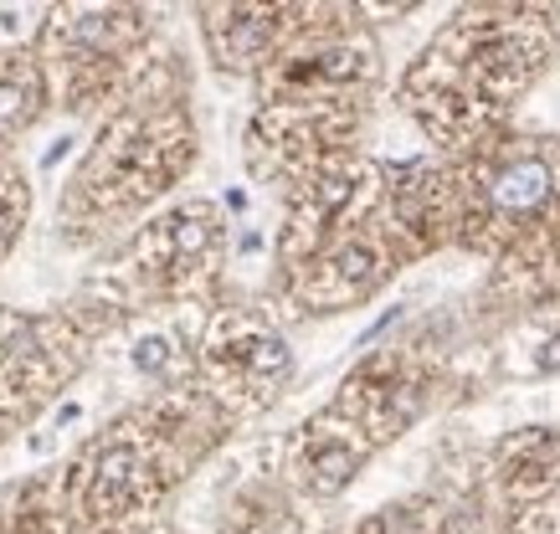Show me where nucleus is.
Wrapping results in <instances>:
<instances>
[{
	"mask_svg": "<svg viewBox=\"0 0 560 534\" xmlns=\"http://www.w3.org/2000/svg\"><path fill=\"white\" fill-rule=\"evenodd\" d=\"M206 365L217 376H232L237 385H272L289 376V345H283V334H272L253 319H221L206 345Z\"/></svg>",
	"mask_w": 560,
	"mask_h": 534,
	"instance_id": "f03ea898",
	"label": "nucleus"
},
{
	"mask_svg": "<svg viewBox=\"0 0 560 534\" xmlns=\"http://www.w3.org/2000/svg\"><path fill=\"white\" fill-rule=\"evenodd\" d=\"M375 277H381V258H375V247L365 237H350V241H340V247H335L314 273H308L304 294L314 298L319 309H335V304H345V298H360Z\"/></svg>",
	"mask_w": 560,
	"mask_h": 534,
	"instance_id": "39448f33",
	"label": "nucleus"
},
{
	"mask_svg": "<svg viewBox=\"0 0 560 534\" xmlns=\"http://www.w3.org/2000/svg\"><path fill=\"white\" fill-rule=\"evenodd\" d=\"M550 186H556L550 165H545L540 155H525V159H514V165H504V170L493 175L489 190H493V206L504 211V216H529V211L550 195Z\"/></svg>",
	"mask_w": 560,
	"mask_h": 534,
	"instance_id": "0eeeda50",
	"label": "nucleus"
},
{
	"mask_svg": "<svg viewBox=\"0 0 560 534\" xmlns=\"http://www.w3.org/2000/svg\"><path fill=\"white\" fill-rule=\"evenodd\" d=\"M135 365H139V370H150V376H165V365H171V340H160V334L139 340Z\"/></svg>",
	"mask_w": 560,
	"mask_h": 534,
	"instance_id": "1a4fd4ad",
	"label": "nucleus"
},
{
	"mask_svg": "<svg viewBox=\"0 0 560 534\" xmlns=\"http://www.w3.org/2000/svg\"><path fill=\"white\" fill-rule=\"evenodd\" d=\"M545 365H550V370L560 365V340H550V345H545Z\"/></svg>",
	"mask_w": 560,
	"mask_h": 534,
	"instance_id": "9d476101",
	"label": "nucleus"
},
{
	"mask_svg": "<svg viewBox=\"0 0 560 534\" xmlns=\"http://www.w3.org/2000/svg\"><path fill=\"white\" fill-rule=\"evenodd\" d=\"M42 108V78L32 68H11L0 72V129H21L36 119Z\"/></svg>",
	"mask_w": 560,
	"mask_h": 534,
	"instance_id": "6e6552de",
	"label": "nucleus"
},
{
	"mask_svg": "<svg viewBox=\"0 0 560 534\" xmlns=\"http://www.w3.org/2000/svg\"><path fill=\"white\" fill-rule=\"evenodd\" d=\"M360 467V448L355 442H345L340 431H319L304 442V458H299V478L314 488V494H340L345 483L355 478Z\"/></svg>",
	"mask_w": 560,
	"mask_h": 534,
	"instance_id": "423d86ee",
	"label": "nucleus"
},
{
	"mask_svg": "<svg viewBox=\"0 0 560 534\" xmlns=\"http://www.w3.org/2000/svg\"><path fill=\"white\" fill-rule=\"evenodd\" d=\"M283 32V11H253V5H232L206 21V41L217 47L221 68H253L268 57V47Z\"/></svg>",
	"mask_w": 560,
	"mask_h": 534,
	"instance_id": "20e7f679",
	"label": "nucleus"
},
{
	"mask_svg": "<svg viewBox=\"0 0 560 534\" xmlns=\"http://www.w3.org/2000/svg\"><path fill=\"white\" fill-rule=\"evenodd\" d=\"M190 155V139L171 123H124L119 134L108 139V150L98 155L93 170H108L114 186H124L119 195H154L160 180H171L180 170V159Z\"/></svg>",
	"mask_w": 560,
	"mask_h": 534,
	"instance_id": "f257e3e1",
	"label": "nucleus"
},
{
	"mask_svg": "<svg viewBox=\"0 0 560 534\" xmlns=\"http://www.w3.org/2000/svg\"><path fill=\"white\" fill-rule=\"evenodd\" d=\"M150 494H154L150 458L135 442H108L83 473V503L93 519L135 514L139 503H150Z\"/></svg>",
	"mask_w": 560,
	"mask_h": 534,
	"instance_id": "7ed1b4c3",
	"label": "nucleus"
}]
</instances>
